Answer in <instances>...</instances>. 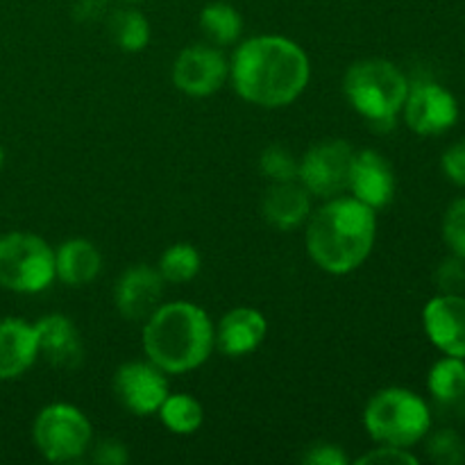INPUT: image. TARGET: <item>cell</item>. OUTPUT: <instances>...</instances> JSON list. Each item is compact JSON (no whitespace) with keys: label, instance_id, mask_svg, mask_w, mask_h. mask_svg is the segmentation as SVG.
Instances as JSON below:
<instances>
[{"label":"cell","instance_id":"cell-36","mask_svg":"<svg viewBox=\"0 0 465 465\" xmlns=\"http://www.w3.org/2000/svg\"><path fill=\"white\" fill-rule=\"evenodd\" d=\"M125 3H139V0H125Z\"/></svg>","mask_w":465,"mask_h":465},{"label":"cell","instance_id":"cell-2","mask_svg":"<svg viewBox=\"0 0 465 465\" xmlns=\"http://www.w3.org/2000/svg\"><path fill=\"white\" fill-rule=\"evenodd\" d=\"M377 239L375 209L357 198H334L307 225V250L321 271L348 275L372 252Z\"/></svg>","mask_w":465,"mask_h":465},{"label":"cell","instance_id":"cell-15","mask_svg":"<svg viewBox=\"0 0 465 465\" xmlns=\"http://www.w3.org/2000/svg\"><path fill=\"white\" fill-rule=\"evenodd\" d=\"M36 341H39V354L54 368L73 371L82 363L84 348L77 327L73 325L71 318L62 313H50L39 322H35Z\"/></svg>","mask_w":465,"mask_h":465},{"label":"cell","instance_id":"cell-19","mask_svg":"<svg viewBox=\"0 0 465 465\" xmlns=\"http://www.w3.org/2000/svg\"><path fill=\"white\" fill-rule=\"evenodd\" d=\"M103 268V254L91 241L71 239L54 252V272L68 286H84L98 277Z\"/></svg>","mask_w":465,"mask_h":465},{"label":"cell","instance_id":"cell-14","mask_svg":"<svg viewBox=\"0 0 465 465\" xmlns=\"http://www.w3.org/2000/svg\"><path fill=\"white\" fill-rule=\"evenodd\" d=\"M348 189L352 198L368 204L371 209H381L393 203L395 198V173L391 163L377 150H361L354 153L350 166Z\"/></svg>","mask_w":465,"mask_h":465},{"label":"cell","instance_id":"cell-31","mask_svg":"<svg viewBox=\"0 0 465 465\" xmlns=\"http://www.w3.org/2000/svg\"><path fill=\"white\" fill-rule=\"evenodd\" d=\"M302 461L309 465H345L348 457H345V452L339 445L321 443L313 445L307 454H302Z\"/></svg>","mask_w":465,"mask_h":465},{"label":"cell","instance_id":"cell-30","mask_svg":"<svg viewBox=\"0 0 465 465\" xmlns=\"http://www.w3.org/2000/svg\"><path fill=\"white\" fill-rule=\"evenodd\" d=\"M359 463H386V465H416L418 457L409 452V448H395V445H381L372 450L366 457L359 459Z\"/></svg>","mask_w":465,"mask_h":465},{"label":"cell","instance_id":"cell-18","mask_svg":"<svg viewBox=\"0 0 465 465\" xmlns=\"http://www.w3.org/2000/svg\"><path fill=\"white\" fill-rule=\"evenodd\" d=\"M309 191L295 182H272L262 203V213L275 230H295L309 218Z\"/></svg>","mask_w":465,"mask_h":465},{"label":"cell","instance_id":"cell-8","mask_svg":"<svg viewBox=\"0 0 465 465\" xmlns=\"http://www.w3.org/2000/svg\"><path fill=\"white\" fill-rule=\"evenodd\" d=\"M354 150L348 141H322L298 162V182L318 198H334L348 189Z\"/></svg>","mask_w":465,"mask_h":465},{"label":"cell","instance_id":"cell-27","mask_svg":"<svg viewBox=\"0 0 465 465\" xmlns=\"http://www.w3.org/2000/svg\"><path fill=\"white\" fill-rule=\"evenodd\" d=\"M443 241L452 254L465 259V198H457L443 216Z\"/></svg>","mask_w":465,"mask_h":465},{"label":"cell","instance_id":"cell-12","mask_svg":"<svg viewBox=\"0 0 465 465\" xmlns=\"http://www.w3.org/2000/svg\"><path fill=\"white\" fill-rule=\"evenodd\" d=\"M427 339L448 357L465 359V298L461 293H440L422 309Z\"/></svg>","mask_w":465,"mask_h":465},{"label":"cell","instance_id":"cell-6","mask_svg":"<svg viewBox=\"0 0 465 465\" xmlns=\"http://www.w3.org/2000/svg\"><path fill=\"white\" fill-rule=\"evenodd\" d=\"M54 250L41 236L12 232L0 236V286L14 293H41L54 282Z\"/></svg>","mask_w":465,"mask_h":465},{"label":"cell","instance_id":"cell-32","mask_svg":"<svg viewBox=\"0 0 465 465\" xmlns=\"http://www.w3.org/2000/svg\"><path fill=\"white\" fill-rule=\"evenodd\" d=\"M94 461L104 465H123L130 461V454H127L125 445L118 443V440H103V443L95 448Z\"/></svg>","mask_w":465,"mask_h":465},{"label":"cell","instance_id":"cell-33","mask_svg":"<svg viewBox=\"0 0 465 465\" xmlns=\"http://www.w3.org/2000/svg\"><path fill=\"white\" fill-rule=\"evenodd\" d=\"M107 0H77L75 5V18L77 21H95L103 16Z\"/></svg>","mask_w":465,"mask_h":465},{"label":"cell","instance_id":"cell-20","mask_svg":"<svg viewBox=\"0 0 465 465\" xmlns=\"http://www.w3.org/2000/svg\"><path fill=\"white\" fill-rule=\"evenodd\" d=\"M427 389L440 404H459L465 395V359L448 357L431 366L427 375Z\"/></svg>","mask_w":465,"mask_h":465},{"label":"cell","instance_id":"cell-17","mask_svg":"<svg viewBox=\"0 0 465 465\" xmlns=\"http://www.w3.org/2000/svg\"><path fill=\"white\" fill-rule=\"evenodd\" d=\"M39 357L36 330L21 318L0 321V380H16Z\"/></svg>","mask_w":465,"mask_h":465},{"label":"cell","instance_id":"cell-1","mask_svg":"<svg viewBox=\"0 0 465 465\" xmlns=\"http://www.w3.org/2000/svg\"><path fill=\"white\" fill-rule=\"evenodd\" d=\"M236 94L257 107L280 109L300 98L312 77L309 57L286 36H252L230 64Z\"/></svg>","mask_w":465,"mask_h":465},{"label":"cell","instance_id":"cell-22","mask_svg":"<svg viewBox=\"0 0 465 465\" xmlns=\"http://www.w3.org/2000/svg\"><path fill=\"white\" fill-rule=\"evenodd\" d=\"M109 36L125 53H141L150 41V23L136 9H116L107 21Z\"/></svg>","mask_w":465,"mask_h":465},{"label":"cell","instance_id":"cell-13","mask_svg":"<svg viewBox=\"0 0 465 465\" xmlns=\"http://www.w3.org/2000/svg\"><path fill=\"white\" fill-rule=\"evenodd\" d=\"M163 295V277L159 275L157 268L145 266H132L118 277L116 289H114V300H116V309L125 321L141 322L148 321L159 307Z\"/></svg>","mask_w":465,"mask_h":465},{"label":"cell","instance_id":"cell-23","mask_svg":"<svg viewBox=\"0 0 465 465\" xmlns=\"http://www.w3.org/2000/svg\"><path fill=\"white\" fill-rule=\"evenodd\" d=\"M159 418H162L163 427L173 434H180V436H189L195 434L200 430L204 420V411H203V404L198 402L195 398L184 393H177L171 395L163 400L162 407H159Z\"/></svg>","mask_w":465,"mask_h":465},{"label":"cell","instance_id":"cell-29","mask_svg":"<svg viewBox=\"0 0 465 465\" xmlns=\"http://www.w3.org/2000/svg\"><path fill=\"white\" fill-rule=\"evenodd\" d=\"M440 168L452 184L465 189V139L445 150L440 157Z\"/></svg>","mask_w":465,"mask_h":465},{"label":"cell","instance_id":"cell-26","mask_svg":"<svg viewBox=\"0 0 465 465\" xmlns=\"http://www.w3.org/2000/svg\"><path fill=\"white\" fill-rule=\"evenodd\" d=\"M259 168H262L263 177L271 182H295L298 180V162L291 154V150L282 148V145H271L259 157Z\"/></svg>","mask_w":465,"mask_h":465},{"label":"cell","instance_id":"cell-25","mask_svg":"<svg viewBox=\"0 0 465 465\" xmlns=\"http://www.w3.org/2000/svg\"><path fill=\"white\" fill-rule=\"evenodd\" d=\"M427 457L439 465L465 463V439L454 430H436L427 434Z\"/></svg>","mask_w":465,"mask_h":465},{"label":"cell","instance_id":"cell-9","mask_svg":"<svg viewBox=\"0 0 465 465\" xmlns=\"http://www.w3.org/2000/svg\"><path fill=\"white\" fill-rule=\"evenodd\" d=\"M404 121L420 136L445 134L459 121V103L452 91L431 80L413 82L404 100Z\"/></svg>","mask_w":465,"mask_h":465},{"label":"cell","instance_id":"cell-34","mask_svg":"<svg viewBox=\"0 0 465 465\" xmlns=\"http://www.w3.org/2000/svg\"><path fill=\"white\" fill-rule=\"evenodd\" d=\"M459 404H461V413H463V418H465V395H463L461 402H459Z\"/></svg>","mask_w":465,"mask_h":465},{"label":"cell","instance_id":"cell-10","mask_svg":"<svg viewBox=\"0 0 465 465\" xmlns=\"http://www.w3.org/2000/svg\"><path fill=\"white\" fill-rule=\"evenodd\" d=\"M230 77V64L225 54L207 44H195L182 50L173 64V84L186 95L204 98L225 84Z\"/></svg>","mask_w":465,"mask_h":465},{"label":"cell","instance_id":"cell-4","mask_svg":"<svg viewBox=\"0 0 465 465\" xmlns=\"http://www.w3.org/2000/svg\"><path fill=\"white\" fill-rule=\"evenodd\" d=\"M409 86L407 75L389 59H361L348 68L343 80L345 98L375 132L393 130Z\"/></svg>","mask_w":465,"mask_h":465},{"label":"cell","instance_id":"cell-11","mask_svg":"<svg viewBox=\"0 0 465 465\" xmlns=\"http://www.w3.org/2000/svg\"><path fill=\"white\" fill-rule=\"evenodd\" d=\"M114 395L134 416H153L168 398V381L153 361H130L114 372Z\"/></svg>","mask_w":465,"mask_h":465},{"label":"cell","instance_id":"cell-35","mask_svg":"<svg viewBox=\"0 0 465 465\" xmlns=\"http://www.w3.org/2000/svg\"><path fill=\"white\" fill-rule=\"evenodd\" d=\"M3 162H5V153H3V148H0V168H3Z\"/></svg>","mask_w":465,"mask_h":465},{"label":"cell","instance_id":"cell-5","mask_svg":"<svg viewBox=\"0 0 465 465\" xmlns=\"http://www.w3.org/2000/svg\"><path fill=\"white\" fill-rule=\"evenodd\" d=\"M363 425L375 443L413 448L431 431V411L420 395L393 386L372 395Z\"/></svg>","mask_w":465,"mask_h":465},{"label":"cell","instance_id":"cell-7","mask_svg":"<svg viewBox=\"0 0 465 465\" xmlns=\"http://www.w3.org/2000/svg\"><path fill=\"white\" fill-rule=\"evenodd\" d=\"M35 445L48 461H75L91 445V422L73 404H48L32 427Z\"/></svg>","mask_w":465,"mask_h":465},{"label":"cell","instance_id":"cell-24","mask_svg":"<svg viewBox=\"0 0 465 465\" xmlns=\"http://www.w3.org/2000/svg\"><path fill=\"white\" fill-rule=\"evenodd\" d=\"M159 275L171 284H184L200 272V254L191 243H175L159 259Z\"/></svg>","mask_w":465,"mask_h":465},{"label":"cell","instance_id":"cell-28","mask_svg":"<svg viewBox=\"0 0 465 465\" xmlns=\"http://www.w3.org/2000/svg\"><path fill=\"white\" fill-rule=\"evenodd\" d=\"M434 282L440 293H461L465 289V259L457 254L443 259L436 268Z\"/></svg>","mask_w":465,"mask_h":465},{"label":"cell","instance_id":"cell-21","mask_svg":"<svg viewBox=\"0 0 465 465\" xmlns=\"http://www.w3.org/2000/svg\"><path fill=\"white\" fill-rule=\"evenodd\" d=\"M200 27L212 45H230L243 32V18L239 9L227 3H209L200 12Z\"/></svg>","mask_w":465,"mask_h":465},{"label":"cell","instance_id":"cell-16","mask_svg":"<svg viewBox=\"0 0 465 465\" xmlns=\"http://www.w3.org/2000/svg\"><path fill=\"white\" fill-rule=\"evenodd\" d=\"M268 322L262 312L250 307H239L227 312L213 331V343L227 357H243L254 352L263 343Z\"/></svg>","mask_w":465,"mask_h":465},{"label":"cell","instance_id":"cell-3","mask_svg":"<svg viewBox=\"0 0 465 465\" xmlns=\"http://www.w3.org/2000/svg\"><path fill=\"white\" fill-rule=\"evenodd\" d=\"M143 350L163 372L195 371L213 350V325L207 313L191 302L159 304L143 325Z\"/></svg>","mask_w":465,"mask_h":465}]
</instances>
